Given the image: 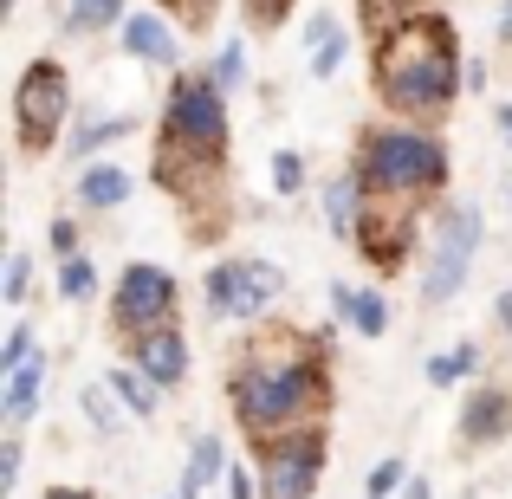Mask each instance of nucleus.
I'll list each match as a JSON object with an SVG mask.
<instances>
[{
	"instance_id": "11",
	"label": "nucleus",
	"mask_w": 512,
	"mask_h": 499,
	"mask_svg": "<svg viewBox=\"0 0 512 499\" xmlns=\"http://www.w3.org/2000/svg\"><path fill=\"white\" fill-rule=\"evenodd\" d=\"M506 428H512V396L506 389H480V396L461 409V435L467 441H500Z\"/></svg>"
},
{
	"instance_id": "29",
	"label": "nucleus",
	"mask_w": 512,
	"mask_h": 499,
	"mask_svg": "<svg viewBox=\"0 0 512 499\" xmlns=\"http://www.w3.org/2000/svg\"><path fill=\"white\" fill-rule=\"evenodd\" d=\"M26 286H33V260H26V253H13V260H7V305H20Z\"/></svg>"
},
{
	"instance_id": "6",
	"label": "nucleus",
	"mask_w": 512,
	"mask_h": 499,
	"mask_svg": "<svg viewBox=\"0 0 512 499\" xmlns=\"http://www.w3.org/2000/svg\"><path fill=\"white\" fill-rule=\"evenodd\" d=\"M13 117H20V150L26 156H39V150H52V130L65 124V72L59 65H26V78H20V91H13Z\"/></svg>"
},
{
	"instance_id": "17",
	"label": "nucleus",
	"mask_w": 512,
	"mask_h": 499,
	"mask_svg": "<svg viewBox=\"0 0 512 499\" xmlns=\"http://www.w3.org/2000/svg\"><path fill=\"white\" fill-rule=\"evenodd\" d=\"M409 227H415L409 214H389V227H370V221H363V247H370L383 266H396L402 247H409Z\"/></svg>"
},
{
	"instance_id": "22",
	"label": "nucleus",
	"mask_w": 512,
	"mask_h": 499,
	"mask_svg": "<svg viewBox=\"0 0 512 499\" xmlns=\"http://www.w3.org/2000/svg\"><path fill=\"white\" fill-rule=\"evenodd\" d=\"M91 286H98V273H91V260H78V253H65V266H59V292H65V299H91Z\"/></svg>"
},
{
	"instance_id": "24",
	"label": "nucleus",
	"mask_w": 512,
	"mask_h": 499,
	"mask_svg": "<svg viewBox=\"0 0 512 499\" xmlns=\"http://www.w3.org/2000/svg\"><path fill=\"white\" fill-rule=\"evenodd\" d=\"M273 182H279V195H299V188H305V156L299 150H279L273 156Z\"/></svg>"
},
{
	"instance_id": "8",
	"label": "nucleus",
	"mask_w": 512,
	"mask_h": 499,
	"mask_svg": "<svg viewBox=\"0 0 512 499\" xmlns=\"http://www.w3.org/2000/svg\"><path fill=\"white\" fill-rule=\"evenodd\" d=\"M474 247H480V208H454L448 227H441V240H435V260H428V273H422V299L428 305H441V299L461 292Z\"/></svg>"
},
{
	"instance_id": "15",
	"label": "nucleus",
	"mask_w": 512,
	"mask_h": 499,
	"mask_svg": "<svg viewBox=\"0 0 512 499\" xmlns=\"http://www.w3.org/2000/svg\"><path fill=\"white\" fill-rule=\"evenodd\" d=\"M221 474H227V448L214 435H201L195 448H188V467H182V499H195L208 480H221Z\"/></svg>"
},
{
	"instance_id": "31",
	"label": "nucleus",
	"mask_w": 512,
	"mask_h": 499,
	"mask_svg": "<svg viewBox=\"0 0 512 499\" xmlns=\"http://www.w3.org/2000/svg\"><path fill=\"white\" fill-rule=\"evenodd\" d=\"M20 480V441L7 435V448H0V487H13Z\"/></svg>"
},
{
	"instance_id": "27",
	"label": "nucleus",
	"mask_w": 512,
	"mask_h": 499,
	"mask_svg": "<svg viewBox=\"0 0 512 499\" xmlns=\"http://www.w3.org/2000/svg\"><path fill=\"white\" fill-rule=\"evenodd\" d=\"M85 415H91V422H98V428H104V435H111V428H124V422H117V402H111V396H104V389H98V383H91V389H85Z\"/></svg>"
},
{
	"instance_id": "2",
	"label": "nucleus",
	"mask_w": 512,
	"mask_h": 499,
	"mask_svg": "<svg viewBox=\"0 0 512 499\" xmlns=\"http://www.w3.org/2000/svg\"><path fill=\"white\" fill-rule=\"evenodd\" d=\"M454 39L448 20L435 13H415L396 33L383 39V59H376V85H383L389 111H441L454 98Z\"/></svg>"
},
{
	"instance_id": "36",
	"label": "nucleus",
	"mask_w": 512,
	"mask_h": 499,
	"mask_svg": "<svg viewBox=\"0 0 512 499\" xmlns=\"http://www.w3.org/2000/svg\"><path fill=\"white\" fill-rule=\"evenodd\" d=\"M46 499H91V493H78V487H46Z\"/></svg>"
},
{
	"instance_id": "9",
	"label": "nucleus",
	"mask_w": 512,
	"mask_h": 499,
	"mask_svg": "<svg viewBox=\"0 0 512 499\" xmlns=\"http://www.w3.org/2000/svg\"><path fill=\"white\" fill-rule=\"evenodd\" d=\"M175 305V279L163 273V266H124V279H117V299H111V318L117 331H156L169 318Z\"/></svg>"
},
{
	"instance_id": "40",
	"label": "nucleus",
	"mask_w": 512,
	"mask_h": 499,
	"mask_svg": "<svg viewBox=\"0 0 512 499\" xmlns=\"http://www.w3.org/2000/svg\"><path fill=\"white\" fill-rule=\"evenodd\" d=\"M175 499H182V493H175Z\"/></svg>"
},
{
	"instance_id": "19",
	"label": "nucleus",
	"mask_w": 512,
	"mask_h": 499,
	"mask_svg": "<svg viewBox=\"0 0 512 499\" xmlns=\"http://www.w3.org/2000/svg\"><path fill=\"white\" fill-rule=\"evenodd\" d=\"M357 195H363V175L350 169V175H338L331 182V234H357Z\"/></svg>"
},
{
	"instance_id": "1",
	"label": "nucleus",
	"mask_w": 512,
	"mask_h": 499,
	"mask_svg": "<svg viewBox=\"0 0 512 499\" xmlns=\"http://www.w3.org/2000/svg\"><path fill=\"white\" fill-rule=\"evenodd\" d=\"M325 409V376L299 337H279V350H253L234 370V415L253 441L260 435H292L305 415Z\"/></svg>"
},
{
	"instance_id": "4",
	"label": "nucleus",
	"mask_w": 512,
	"mask_h": 499,
	"mask_svg": "<svg viewBox=\"0 0 512 499\" xmlns=\"http://www.w3.org/2000/svg\"><path fill=\"white\" fill-rule=\"evenodd\" d=\"M169 143L195 156H221L227 150V91L221 78H182L169 91Z\"/></svg>"
},
{
	"instance_id": "28",
	"label": "nucleus",
	"mask_w": 512,
	"mask_h": 499,
	"mask_svg": "<svg viewBox=\"0 0 512 499\" xmlns=\"http://www.w3.org/2000/svg\"><path fill=\"white\" fill-rule=\"evenodd\" d=\"M240 72H247V52H240V46H221V59H214V78H221V91H234Z\"/></svg>"
},
{
	"instance_id": "30",
	"label": "nucleus",
	"mask_w": 512,
	"mask_h": 499,
	"mask_svg": "<svg viewBox=\"0 0 512 499\" xmlns=\"http://www.w3.org/2000/svg\"><path fill=\"white\" fill-rule=\"evenodd\" d=\"M26 357H33V331H26V325H13V337H7V350H0V370H20Z\"/></svg>"
},
{
	"instance_id": "7",
	"label": "nucleus",
	"mask_w": 512,
	"mask_h": 499,
	"mask_svg": "<svg viewBox=\"0 0 512 499\" xmlns=\"http://www.w3.org/2000/svg\"><path fill=\"white\" fill-rule=\"evenodd\" d=\"M279 292H286V273L266 260H227L208 273V305L221 318H260Z\"/></svg>"
},
{
	"instance_id": "14",
	"label": "nucleus",
	"mask_w": 512,
	"mask_h": 499,
	"mask_svg": "<svg viewBox=\"0 0 512 499\" xmlns=\"http://www.w3.org/2000/svg\"><path fill=\"white\" fill-rule=\"evenodd\" d=\"M124 46L137 52V59H156V65H175V33L156 13H137V20L124 26Z\"/></svg>"
},
{
	"instance_id": "37",
	"label": "nucleus",
	"mask_w": 512,
	"mask_h": 499,
	"mask_svg": "<svg viewBox=\"0 0 512 499\" xmlns=\"http://www.w3.org/2000/svg\"><path fill=\"white\" fill-rule=\"evenodd\" d=\"M500 325L512 331V292H500Z\"/></svg>"
},
{
	"instance_id": "21",
	"label": "nucleus",
	"mask_w": 512,
	"mask_h": 499,
	"mask_svg": "<svg viewBox=\"0 0 512 499\" xmlns=\"http://www.w3.org/2000/svg\"><path fill=\"white\" fill-rule=\"evenodd\" d=\"M117 13H124V0H72L65 26H72V33H98V26H111Z\"/></svg>"
},
{
	"instance_id": "20",
	"label": "nucleus",
	"mask_w": 512,
	"mask_h": 499,
	"mask_svg": "<svg viewBox=\"0 0 512 499\" xmlns=\"http://www.w3.org/2000/svg\"><path fill=\"white\" fill-rule=\"evenodd\" d=\"M111 389H117V396H124L137 415L156 409V376H143V370H111Z\"/></svg>"
},
{
	"instance_id": "26",
	"label": "nucleus",
	"mask_w": 512,
	"mask_h": 499,
	"mask_svg": "<svg viewBox=\"0 0 512 499\" xmlns=\"http://www.w3.org/2000/svg\"><path fill=\"white\" fill-rule=\"evenodd\" d=\"M117 137H130V117H111V124H91V130H78V156H91L98 143H117Z\"/></svg>"
},
{
	"instance_id": "16",
	"label": "nucleus",
	"mask_w": 512,
	"mask_h": 499,
	"mask_svg": "<svg viewBox=\"0 0 512 499\" xmlns=\"http://www.w3.org/2000/svg\"><path fill=\"white\" fill-rule=\"evenodd\" d=\"M78 201L85 208H117V201H130V175L111 169V163H91L85 182H78Z\"/></svg>"
},
{
	"instance_id": "12",
	"label": "nucleus",
	"mask_w": 512,
	"mask_h": 499,
	"mask_svg": "<svg viewBox=\"0 0 512 499\" xmlns=\"http://www.w3.org/2000/svg\"><path fill=\"white\" fill-rule=\"evenodd\" d=\"M39 383H46V357H26L20 370H7V428H26V422H33Z\"/></svg>"
},
{
	"instance_id": "23",
	"label": "nucleus",
	"mask_w": 512,
	"mask_h": 499,
	"mask_svg": "<svg viewBox=\"0 0 512 499\" xmlns=\"http://www.w3.org/2000/svg\"><path fill=\"white\" fill-rule=\"evenodd\" d=\"M338 65H344V33L331 26V33L318 39V52H312V78H338Z\"/></svg>"
},
{
	"instance_id": "3",
	"label": "nucleus",
	"mask_w": 512,
	"mask_h": 499,
	"mask_svg": "<svg viewBox=\"0 0 512 499\" xmlns=\"http://www.w3.org/2000/svg\"><path fill=\"white\" fill-rule=\"evenodd\" d=\"M357 175L370 195H415V188H441L448 150L422 130H370L357 156Z\"/></svg>"
},
{
	"instance_id": "39",
	"label": "nucleus",
	"mask_w": 512,
	"mask_h": 499,
	"mask_svg": "<svg viewBox=\"0 0 512 499\" xmlns=\"http://www.w3.org/2000/svg\"><path fill=\"white\" fill-rule=\"evenodd\" d=\"M500 33H512V7H506V20H500Z\"/></svg>"
},
{
	"instance_id": "34",
	"label": "nucleus",
	"mask_w": 512,
	"mask_h": 499,
	"mask_svg": "<svg viewBox=\"0 0 512 499\" xmlns=\"http://www.w3.org/2000/svg\"><path fill=\"white\" fill-rule=\"evenodd\" d=\"M286 7H292V0H253V20H279Z\"/></svg>"
},
{
	"instance_id": "32",
	"label": "nucleus",
	"mask_w": 512,
	"mask_h": 499,
	"mask_svg": "<svg viewBox=\"0 0 512 499\" xmlns=\"http://www.w3.org/2000/svg\"><path fill=\"white\" fill-rule=\"evenodd\" d=\"M227 499H253V474H247V467H227Z\"/></svg>"
},
{
	"instance_id": "33",
	"label": "nucleus",
	"mask_w": 512,
	"mask_h": 499,
	"mask_svg": "<svg viewBox=\"0 0 512 499\" xmlns=\"http://www.w3.org/2000/svg\"><path fill=\"white\" fill-rule=\"evenodd\" d=\"M52 247L72 253V247H78V227H72V221H52Z\"/></svg>"
},
{
	"instance_id": "38",
	"label": "nucleus",
	"mask_w": 512,
	"mask_h": 499,
	"mask_svg": "<svg viewBox=\"0 0 512 499\" xmlns=\"http://www.w3.org/2000/svg\"><path fill=\"white\" fill-rule=\"evenodd\" d=\"M500 137L512 143V104H506V111H500Z\"/></svg>"
},
{
	"instance_id": "5",
	"label": "nucleus",
	"mask_w": 512,
	"mask_h": 499,
	"mask_svg": "<svg viewBox=\"0 0 512 499\" xmlns=\"http://www.w3.org/2000/svg\"><path fill=\"white\" fill-rule=\"evenodd\" d=\"M325 474V441L292 428V435H266L260 448V499H312Z\"/></svg>"
},
{
	"instance_id": "35",
	"label": "nucleus",
	"mask_w": 512,
	"mask_h": 499,
	"mask_svg": "<svg viewBox=\"0 0 512 499\" xmlns=\"http://www.w3.org/2000/svg\"><path fill=\"white\" fill-rule=\"evenodd\" d=\"M402 499H435V493H428V480H409V487H402Z\"/></svg>"
},
{
	"instance_id": "10",
	"label": "nucleus",
	"mask_w": 512,
	"mask_h": 499,
	"mask_svg": "<svg viewBox=\"0 0 512 499\" xmlns=\"http://www.w3.org/2000/svg\"><path fill=\"white\" fill-rule=\"evenodd\" d=\"M137 370H143V376H156V389L182 383V376H188V344H182V331H175V325L143 331V344H137Z\"/></svg>"
},
{
	"instance_id": "13",
	"label": "nucleus",
	"mask_w": 512,
	"mask_h": 499,
	"mask_svg": "<svg viewBox=\"0 0 512 499\" xmlns=\"http://www.w3.org/2000/svg\"><path fill=\"white\" fill-rule=\"evenodd\" d=\"M331 305L350 318V331H363V337H383L389 331V305H383V292H350V286H331Z\"/></svg>"
},
{
	"instance_id": "25",
	"label": "nucleus",
	"mask_w": 512,
	"mask_h": 499,
	"mask_svg": "<svg viewBox=\"0 0 512 499\" xmlns=\"http://www.w3.org/2000/svg\"><path fill=\"white\" fill-rule=\"evenodd\" d=\"M402 474H409V467H402L396 454H389V461H376V474H370V499H389V493H402V487H409Z\"/></svg>"
},
{
	"instance_id": "18",
	"label": "nucleus",
	"mask_w": 512,
	"mask_h": 499,
	"mask_svg": "<svg viewBox=\"0 0 512 499\" xmlns=\"http://www.w3.org/2000/svg\"><path fill=\"white\" fill-rule=\"evenodd\" d=\"M480 370V344H454V350H441L435 363H428V383L435 389H454L461 376H474Z\"/></svg>"
}]
</instances>
